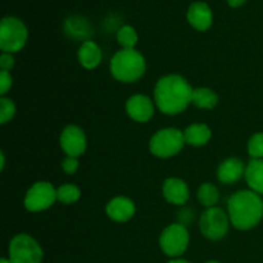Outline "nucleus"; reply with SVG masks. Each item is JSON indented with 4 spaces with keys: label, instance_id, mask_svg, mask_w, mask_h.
<instances>
[{
    "label": "nucleus",
    "instance_id": "f257e3e1",
    "mask_svg": "<svg viewBox=\"0 0 263 263\" xmlns=\"http://www.w3.org/2000/svg\"><path fill=\"white\" fill-rule=\"evenodd\" d=\"M193 90L180 74H167L159 79L154 89V100L162 113L168 116L184 112L192 103Z\"/></svg>",
    "mask_w": 263,
    "mask_h": 263
},
{
    "label": "nucleus",
    "instance_id": "f03ea898",
    "mask_svg": "<svg viewBox=\"0 0 263 263\" xmlns=\"http://www.w3.org/2000/svg\"><path fill=\"white\" fill-rule=\"evenodd\" d=\"M229 218L238 230H251L263 218V199L253 190H240L229 198Z\"/></svg>",
    "mask_w": 263,
    "mask_h": 263
},
{
    "label": "nucleus",
    "instance_id": "7ed1b4c3",
    "mask_svg": "<svg viewBox=\"0 0 263 263\" xmlns=\"http://www.w3.org/2000/svg\"><path fill=\"white\" fill-rule=\"evenodd\" d=\"M146 68L145 59L135 49H122L110 59V73L121 82L138 81Z\"/></svg>",
    "mask_w": 263,
    "mask_h": 263
},
{
    "label": "nucleus",
    "instance_id": "20e7f679",
    "mask_svg": "<svg viewBox=\"0 0 263 263\" xmlns=\"http://www.w3.org/2000/svg\"><path fill=\"white\" fill-rule=\"evenodd\" d=\"M185 145L184 133L177 128H162L151 139L149 148L153 156L158 158H170L181 152Z\"/></svg>",
    "mask_w": 263,
    "mask_h": 263
},
{
    "label": "nucleus",
    "instance_id": "39448f33",
    "mask_svg": "<svg viewBox=\"0 0 263 263\" xmlns=\"http://www.w3.org/2000/svg\"><path fill=\"white\" fill-rule=\"evenodd\" d=\"M27 28L15 17H5L0 23V49L3 53H17L27 41Z\"/></svg>",
    "mask_w": 263,
    "mask_h": 263
},
{
    "label": "nucleus",
    "instance_id": "423d86ee",
    "mask_svg": "<svg viewBox=\"0 0 263 263\" xmlns=\"http://www.w3.org/2000/svg\"><path fill=\"white\" fill-rule=\"evenodd\" d=\"M43 249L27 234H18L10 240L9 261L12 263H41Z\"/></svg>",
    "mask_w": 263,
    "mask_h": 263
},
{
    "label": "nucleus",
    "instance_id": "0eeeda50",
    "mask_svg": "<svg viewBox=\"0 0 263 263\" xmlns=\"http://www.w3.org/2000/svg\"><path fill=\"white\" fill-rule=\"evenodd\" d=\"M230 218L225 211L218 207L207 208L202 213L199 220V228L203 235L211 240H220L228 234Z\"/></svg>",
    "mask_w": 263,
    "mask_h": 263
},
{
    "label": "nucleus",
    "instance_id": "6e6552de",
    "mask_svg": "<svg viewBox=\"0 0 263 263\" xmlns=\"http://www.w3.org/2000/svg\"><path fill=\"white\" fill-rule=\"evenodd\" d=\"M189 239V231L184 225L172 223L162 231L159 246L164 254L170 257H177L186 251Z\"/></svg>",
    "mask_w": 263,
    "mask_h": 263
},
{
    "label": "nucleus",
    "instance_id": "1a4fd4ad",
    "mask_svg": "<svg viewBox=\"0 0 263 263\" xmlns=\"http://www.w3.org/2000/svg\"><path fill=\"white\" fill-rule=\"evenodd\" d=\"M57 200V190L48 181H39L27 190L25 207L30 212H41L48 210Z\"/></svg>",
    "mask_w": 263,
    "mask_h": 263
},
{
    "label": "nucleus",
    "instance_id": "9d476101",
    "mask_svg": "<svg viewBox=\"0 0 263 263\" xmlns=\"http://www.w3.org/2000/svg\"><path fill=\"white\" fill-rule=\"evenodd\" d=\"M61 146L68 157L82 156L86 151V136L82 128L76 125H68L61 134Z\"/></svg>",
    "mask_w": 263,
    "mask_h": 263
},
{
    "label": "nucleus",
    "instance_id": "9b49d317",
    "mask_svg": "<svg viewBox=\"0 0 263 263\" xmlns=\"http://www.w3.org/2000/svg\"><path fill=\"white\" fill-rule=\"evenodd\" d=\"M126 112L136 122H148L154 115L153 102L146 95H133L126 103Z\"/></svg>",
    "mask_w": 263,
    "mask_h": 263
},
{
    "label": "nucleus",
    "instance_id": "f8f14e48",
    "mask_svg": "<svg viewBox=\"0 0 263 263\" xmlns=\"http://www.w3.org/2000/svg\"><path fill=\"white\" fill-rule=\"evenodd\" d=\"M107 215L116 222H127L135 215V204L127 197H116L107 204Z\"/></svg>",
    "mask_w": 263,
    "mask_h": 263
},
{
    "label": "nucleus",
    "instance_id": "ddd939ff",
    "mask_svg": "<svg viewBox=\"0 0 263 263\" xmlns=\"http://www.w3.org/2000/svg\"><path fill=\"white\" fill-rule=\"evenodd\" d=\"M189 187L187 184L177 177H170L163 182V197L171 204L182 205L189 199Z\"/></svg>",
    "mask_w": 263,
    "mask_h": 263
},
{
    "label": "nucleus",
    "instance_id": "4468645a",
    "mask_svg": "<svg viewBox=\"0 0 263 263\" xmlns=\"http://www.w3.org/2000/svg\"><path fill=\"white\" fill-rule=\"evenodd\" d=\"M187 21L198 31H205L212 26L213 15L208 4L203 2L193 3L187 10Z\"/></svg>",
    "mask_w": 263,
    "mask_h": 263
},
{
    "label": "nucleus",
    "instance_id": "2eb2a0df",
    "mask_svg": "<svg viewBox=\"0 0 263 263\" xmlns=\"http://www.w3.org/2000/svg\"><path fill=\"white\" fill-rule=\"evenodd\" d=\"M246 164L239 158L225 159L217 170V177L222 184H234L246 176Z\"/></svg>",
    "mask_w": 263,
    "mask_h": 263
},
{
    "label": "nucleus",
    "instance_id": "dca6fc26",
    "mask_svg": "<svg viewBox=\"0 0 263 263\" xmlns=\"http://www.w3.org/2000/svg\"><path fill=\"white\" fill-rule=\"evenodd\" d=\"M79 62L84 68L92 69L102 62V50L99 45L91 40L82 43L79 49Z\"/></svg>",
    "mask_w": 263,
    "mask_h": 263
},
{
    "label": "nucleus",
    "instance_id": "f3484780",
    "mask_svg": "<svg viewBox=\"0 0 263 263\" xmlns=\"http://www.w3.org/2000/svg\"><path fill=\"white\" fill-rule=\"evenodd\" d=\"M210 127L204 123H193L184 131L185 143L192 146H203L211 140Z\"/></svg>",
    "mask_w": 263,
    "mask_h": 263
},
{
    "label": "nucleus",
    "instance_id": "a211bd4d",
    "mask_svg": "<svg viewBox=\"0 0 263 263\" xmlns=\"http://www.w3.org/2000/svg\"><path fill=\"white\" fill-rule=\"evenodd\" d=\"M246 180L251 190L263 195V159H252L246 168Z\"/></svg>",
    "mask_w": 263,
    "mask_h": 263
},
{
    "label": "nucleus",
    "instance_id": "6ab92c4d",
    "mask_svg": "<svg viewBox=\"0 0 263 263\" xmlns=\"http://www.w3.org/2000/svg\"><path fill=\"white\" fill-rule=\"evenodd\" d=\"M192 103L200 109H212L217 105L218 95L208 87H198L193 90Z\"/></svg>",
    "mask_w": 263,
    "mask_h": 263
},
{
    "label": "nucleus",
    "instance_id": "aec40b11",
    "mask_svg": "<svg viewBox=\"0 0 263 263\" xmlns=\"http://www.w3.org/2000/svg\"><path fill=\"white\" fill-rule=\"evenodd\" d=\"M218 198H220L218 189L212 182H204L198 189V200L204 207H215L216 203L218 202Z\"/></svg>",
    "mask_w": 263,
    "mask_h": 263
},
{
    "label": "nucleus",
    "instance_id": "412c9836",
    "mask_svg": "<svg viewBox=\"0 0 263 263\" xmlns=\"http://www.w3.org/2000/svg\"><path fill=\"white\" fill-rule=\"evenodd\" d=\"M81 197V190L79 186L73 184L62 185L57 189V200L63 204H73Z\"/></svg>",
    "mask_w": 263,
    "mask_h": 263
},
{
    "label": "nucleus",
    "instance_id": "4be33fe9",
    "mask_svg": "<svg viewBox=\"0 0 263 263\" xmlns=\"http://www.w3.org/2000/svg\"><path fill=\"white\" fill-rule=\"evenodd\" d=\"M117 41L122 49H135L138 44V33L131 26H123L117 32Z\"/></svg>",
    "mask_w": 263,
    "mask_h": 263
},
{
    "label": "nucleus",
    "instance_id": "5701e85b",
    "mask_svg": "<svg viewBox=\"0 0 263 263\" xmlns=\"http://www.w3.org/2000/svg\"><path fill=\"white\" fill-rule=\"evenodd\" d=\"M248 153L252 159H263V133H257L249 139Z\"/></svg>",
    "mask_w": 263,
    "mask_h": 263
},
{
    "label": "nucleus",
    "instance_id": "b1692460",
    "mask_svg": "<svg viewBox=\"0 0 263 263\" xmlns=\"http://www.w3.org/2000/svg\"><path fill=\"white\" fill-rule=\"evenodd\" d=\"M15 115V105L13 100L8 99V98L3 97L0 99V123L5 125L9 122Z\"/></svg>",
    "mask_w": 263,
    "mask_h": 263
},
{
    "label": "nucleus",
    "instance_id": "393cba45",
    "mask_svg": "<svg viewBox=\"0 0 263 263\" xmlns=\"http://www.w3.org/2000/svg\"><path fill=\"white\" fill-rule=\"evenodd\" d=\"M62 168H63V171L68 175L76 174V171L79 170V161H77V158H74V157L67 156L66 158L63 159V162H62Z\"/></svg>",
    "mask_w": 263,
    "mask_h": 263
},
{
    "label": "nucleus",
    "instance_id": "a878e982",
    "mask_svg": "<svg viewBox=\"0 0 263 263\" xmlns=\"http://www.w3.org/2000/svg\"><path fill=\"white\" fill-rule=\"evenodd\" d=\"M12 86V76L8 71H0V94H7Z\"/></svg>",
    "mask_w": 263,
    "mask_h": 263
},
{
    "label": "nucleus",
    "instance_id": "bb28decb",
    "mask_svg": "<svg viewBox=\"0 0 263 263\" xmlns=\"http://www.w3.org/2000/svg\"><path fill=\"white\" fill-rule=\"evenodd\" d=\"M0 67H2L3 71H8V72L14 67V58H13L12 54L3 53L2 55H0Z\"/></svg>",
    "mask_w": 263,
    "mask_h": 263
},
{
    "label": "nucleus",
    "instance_id": "cd10ccee",
    "mask_svg": "<svg viewBox=\"0 0 263 263\" xmlns=\"http://www.w3.org/2000/svg\"><path fill=\"white\" fill-rule=\"evenodd\" d=\"M246 2H247V0H228L229 5H230V7H233V8L240 7V5H243Z\"/></svg>",
    "mask_w": 263,
    "mask_h": 263
},
{
    "label": "nucleus",
    "instance_id": "c85d7f7f",
    "mask_svg": "<svg viewBox=\"0 0 263 263\" xmlns=\"http://www.w3.org/2000/svg\"><path fill=\"white\" fill-rule=\"evenodd\" d=\"M0 157H2V163H0V170H4V164H5V157H4V153H0Z\"/></svg>",
    "mask_w": 263,
    "mask_h": 263
},
{
    "label": "nucleus",
    "instance_id": "c756f323",
    "mask_svg": "<svg viewBox=\"0 0 263 263\" xmlns=\"http://www.w3.org/2000/svg\"><path fill=\"white\" fill-rule=\"evenodd\" d=\"M167 263H190L187 261H184V259H172V261L167 262Z\"/></svg>",
    "mask_w": 263,
    "mask_h": 263
},
{
    "label": "nucleus",
    "instance_id": "7c9ffc66",
    "mask_svg": "<svg viewBox=\"0 0 263 263\" xmlns=\"http://www.w3.org/2000/svg\"><path fill=\"white\" fill-rule=\"evenodd\" d=\"M0 263H12L9 261V259H5V258H2L0 259Z\"/></svg>",
    "mask_w": 263,
    "mask_h": 263
},
{
    "label": "nucleus",
    "instance_id": "2f4dec72",
    "mask_svg": "<svg viewBox=\"0 0 263 263\" xmlns=\"http://www.w3.org/2000/svg\"><path fill=\"white\" fill-rule=\"evenodd\" d=\"M207 263H220V262H217V261H210V262H207Z\"/></svg>",
    "mask_w": 263,
    "mask_h": 263
}]
</instances>
